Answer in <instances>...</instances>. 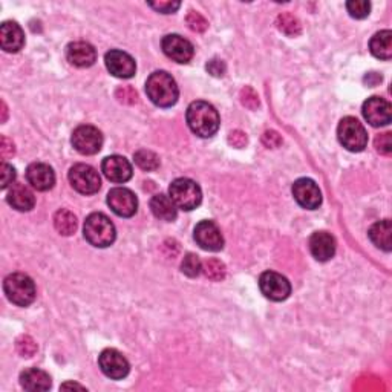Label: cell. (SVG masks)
Wrapping results in <instances>:
<instances>
[{
    "label": "cell",
    "mask_w": 392,
    "mask_h": 392,
    "mask_svg": "<svg viewBox=\"0 0 392 392\" xmlns=\"http://www.w3.org/2000/svg\"><path fill=\"white\" fill-rule=\"evenodd\" d=\"M207 70L213 77H222L224 74H226L227 68H226V63H224L222 60L213 59L207 63Z\"/></svg>",
    "instance_id": "60d3db41"
},
{
    "label": "cell",
    "mask_w": 392,
    "mask_h": 392,
    "mask_svg": "<svg viewBox=\"0 0 392 392\" xmlns=\"http://www.w3.org/2000/svg\"><path fill=\"white\" fill-rule=\"evenodd\" d=\"M115 97L118 99V101L125 103V105H133V103H137L138 95L132 86H120L117 92H115Z\"/></svg>",
    "instance_id": "e575fe53"
},
{
    "label": "cell",
    "mask_w": 392,
    "mask_h": 392,
    "mask_svg": "<svg viewBox=\"0 0 392 392\" xmlns=\"http://www.w3.org/2000/svg\"><path fill=\"white\" fill-rule=\"evenodd\" d=\"M135 163L140 167V169L143 170H157L159 167V158L155 155V153L151 152V151H146V149H141L133 155Z\"/></svg>",
    "instance_id": "f1b7e54d"
},
{
    "label": "cell",
    "mask_w": 392,
    "mask_h": 392,
    "mask_svg": "<svg viewBox=\"0 0 392 392\" xmlns=\"http://www.w3.org/2000/svg\"><path fill=\"white\" fill-rule=\"evenodd\" d=\"M62 389H81V391H85V387H81V384H77V383H65V384H62Z\"/></svg>",
    "instance_id": "ee69618b"
},
{
    "label": "cell",
    "mask_w": 392,
    "mask_h": 392,
    "mask_svg": "<svg viewBox=\"0 0 392 392\" xmlns=\"http://www.w3.org/2000/svg\"><path fill=\"white\" fill-rule=\"evenodd\" d=\"M169 196L178 209L194 210L202 201L201 187L189 178H178L170 184Z\"/></svg>",
    "instance_id": "5b68a950"
},
{
    "label": "cell",
    "mask_w": 392,
    "mask_h": 392,
    "mask_svg": "<svg viewBox=\"0 0 392 392\" xmlns=\"http://www.w3.org/2000/svg\"><path fill=\"white\" fill-rule=\"evenodd\" d=\"M146 92L153 105L159 107H170L179 97L177 81L164 70H157L146 81Z\"/></svg>",
    "instance_id": "7a4b0ae2"
},
{
    "label": "cell",
    "mask_w": 392,
    "mask_h": 392,
    "mask_svg": "<svg viewBox=\"0 0 392 392\" xmlns=\"http://www.w3.org/2000/svg\"><path fill=\"white\" fill-rule=\"evenodd\" d=\"M241 101L242 105L248 109H256L259 106L258 94H256L254 89H252L250 86H246L241 91Z\"/></svg>",
    "instance_id": "d590c367"
},
{
    "label": "cell",
    "mask_w": 392,
    "mask_h": 392,
    "mask_svg": "<svg viewBox=\"0 0 392 392\" xmlns=\"http://www.w3.org/2000/svg\"><path fill=\"white\" fill-rule=\"evenodd\" d=\"M14 144H12V141H10L6 137H2V141H0V153H2V158L3 159H8L12 155H14Z\"/></svg>",
    "instance_id": "7bdbcfd3"
},
{
    "label": "cell",
    "mask_w": 392,
    "mask_h": 392,
    "mask_svg": "<svg viewBox=\"0 0 392 392\" xmlns=\"http://www.w3.org/2000/svg\"><path fill=\"white\" fill-rule=\"evenodd\" d=\"M177 209L178 207L175 205V202L172 201L170 196H166L163 194H159V195H155L151 199L152 213L161 221H167V222L175 221L177 215H178Z\"/></svg>",
    "instance_id": "603a6c76"
},
{
    "label": "cell",
    "mask_w": 392,
    "mask_h": 392,
    "mask_svg": "<svg viewBox=\"0 0 392 392\" xmlns=\"http://www.w3.org/2000/svg\"><path fill=\"white\" fill-rule=\"evenodd\" d=\"M6 298L18 306H28L36 299V284L28 274L12 273L3 282Z\"/></svg>",
    "instance_id": "277c9868"
},
{
    "label": "cell",
    "mask_w": 392,
    "mask_h": 392,
    "mask_svg": "<svg viewBox=\"0 0 392 392\" xmlns=\"http://www.w3.org/2000/svg\"><path fill=\"white\" fill-rule=\"evenodd\" d=\"M185 21H187L189 28L192 31H196V33H204V31L207 29V27H209L207 21H205V18L199 14V12H195V11H190Z\"/></svg>",
    "instance_id": "d6a6232c"
},
{
    "label": "cell",
    "mask_w": 392,
    "mask_h": 392,
    "mask_svg": "<svg viewBox=\"0 0 392 392\" xmlns=\"http://www.w3.org/2000/svg\"><path fill=\"white\" fill-rule=\"evenodd\" d=\"M107 204L115 215L131 218L137 213L138 199L133 192L125 187H115L107 194Z\"/></svg>",
    "instance_id": "8fae6325"
},
{
    "label": "cell",
    "mask_w": 392,
    "mask_h": 392,
    "mask_svg": "<svg viewBox=\"0 0 392 392\" xmlns=\"http://www.w3.org/2000/svg\"><path fill=\"white\" fill-rule=\"evenodd\" d=\"M181 270L185 276H189V278H196V276H199L202 272V262L196 254L189 253L181 263Z\"/></svg>",
    "instance_id": "4dcf8cb0"
},
{
    "label": "cell",
    "mask_w": 392,
    "mask_h": 392,
    "mask_svg": "<svg viewBox=\"0 0 392 392\" xmlns=\"http://www.w3.org/2000/svg\"><path fill=\"white\" fill-rule=\"evenodd\" d=\"M21 384L27 391H48L51 388V377L42 369L29 368L21 374Z\"/></svg>",
    "instance_id": "cb8c5ba5"
},
{
    "label": "cell",
    "mask_w": 392,
    "mask_h": 392,
    "mask_svg": "<svg viewBox=\"0 0 392 392\" xmlns=\"http://www.w3.org/2000/svg\"><path fill=\"white\" fill-rule=\"evenodd\" d=\"M151 8H153L158 12H163V14H170V12H175L181 3L179 2H151L149 3Z\"/></svg>",
    "instance_id": "74e56055"
},
{
    "label": "cell",
    "mask_w": 392,
    "mask_h": 392,
    "mask_svg": "<svg viewBox=\"0 0 392 392\" xmlns=\"http://www.w3.org/2000/svg\"><path fill=\"white\" fill-rule=\"evenodd\" d=\"M293 196L300 207L314 210L322 204L319 185L310 178H300L293 184Z\"/></svg>",
    "instance_id": "7c38bea8"
},
{
    "label": "cell",
    "mask_w": 392,
    "mask_h": 392,
    "mask_svg": "<svg viewBox=\"0 0 392 392\" xmlns=\"http://www.w3.org/2000/svg\"><path fill=\"white\" fill-rule=\"evenodd\" d=\"M105 63L109 73L118 79H132L137 70V65L132 57L123 51L112 49L105 57Z\"/></svg>",
    "instance_id": "9a60e30c"
},
{
    "label": "cell",
    "mask_w": 392,
    "mask_h": 392,
    "mask_svg": "<svg viewBox=\"0 0 392 392\" xmlns=\"http://www.w3.org/2000/svg\"><path fill=\"white\" fill-rule=\"evenodd\" d=\"M337 137L345 149L350 152H362L368 144V133L362 123L354 117H345L340 121Z\"/></svg>",
    "instance_id": "8992f818"
},
{
    "label": "cell",
    "mask_w": 392,
    "mask_h": 392,
    "mask_svg": "<svg viewBox=\"0 0 392 392\" xmlns=\"http://www.w3.org/2000/svg\"><path fill=\"white\" fill-rule=\"evenodd\" d=\"M17 350L23 357H31L37 351V345L29 336H22L17 340Z\"/></svg>",
    "instance_id": "836d02e7"
},
{
    "label": "cell",
    "mask_w": 392,
    "mask_h": 392,
    "mask_svg": "<svg viewBox=\"0 0 392 392\" xmlns=\"http://www.w3.org/2000/svg\"><path fill=\"white\" fill-rule=\"evenodd\" d=\"M259 287L262 294L265 296L267 299L274 302L285 300L291 293V285L288 279L274 272L262 273L259 278Z\"/></svg>",
    "instance_id": "9c48e42d"
},
{
    "label": "cell",
    "mask_w": 392,
    "mask_h": 392,
    "mask_svg": "<svg viewBox=\"0 0 392 392\" xmlns=\"http://www.w3.org/2000/svg\"><path fill=\"white\" fill-rule=\"evenodd\" d=\"M101 170L112 183H126L132 178V166L125 157L112 155L103 159Z\"/></svg>",
    "instance_id": "e0dca14e"
},
{
    "label": "cell",
    "mask_w": 392,
    "mask_h": 392,
    "mask_svg": "<svg viewBox=\"0 0 392 392\" xmlns=\"http://www.w3.org/2000/svg\"><path fill=\"white\" fill-rule=\"evenodd\" d=\"M369 239L372 241L376 247L384 250V252H391L392 248V227L389 220H383L376 222L374 226L369 228Z\"/></svg>",
    "instance_id": "d4e9b609"
},
{
    "label": "cell",
    "mask_w": 392,
    "mask_h": 392,
    "mask_svg": "<svg viewBox=\"0 0 392 392\" xmlns=\"http://www.w3.org/2000/svg\"><path fill=\"white\" fill-rule=\"evenodd\" d=\"M99 365L103 374L107 376L112 380H121L129 374L131 365L127 358L117 350H105L99 357Z\"/></svg>",
    "instance_id": "30bf717a"
},
{
    "label": "cell",
    "mask_w": 392,
    "mask_h": 392,
    "mask_svg": "<svg viewBox=\"0 0 392 392\" xmlns=\"http://www.w3.org/2000/svg\"><path fill=\"white\" fill-rule=\"evenodd\" d=\"M2 107H3V117H2V121L6 120V106H5V103H2Z\"/></svg>",
    "instance_id": "f6af8a7d"
},
{
    "label": "cell",
    "mask_w": 392,
    "mask_h": 392,
    "mask_svg": "<svg viewBox=\"0 0 392 392\" xmlns=\"http://www.w3.org/2000/svg\"><path fill=\"white\" fill-rule=\"evenodd\" d=\"M69 183L73 187L83 195L97 194L101 187L99 172L88 164H75L69 170Z\"/></svg>",
    "instance_id": "52a82bcc"
},
{
    "label": "cell",
    "mask_w": 392,
    "mask_h": 392,
    "mask_svg": "<svg viewBox=\"0 0 392 392\" xmlns=\"http://www.w3.org/2000/svg\"><path fill=\"white\" fill-rule=\"evenodd\" d=\"M190 131L201 138H210L220 129V114L207 101H194L187 109Z\"/></svg>",
    "instance_id": "6da1fadb"
},
{
    "label": "cell",
    "mask_w": 392,
    "mask_h": 392,
    "mask_svg": "<svg viewBox=\"0 0 392 392\" xmlns=\"http://www.w3.org/2000/svg\"><path fill=\"white\" fill-rule=\"evenodd\" d=\"M73 146L81 155H95L101 151L103 135L94 126H79L73 133Z\"/></svg>",
    "instance_id": "ba28073f"
},
{
    "label": "cell",
    "mask_w": 392,
    "mask_h": 392,
    "mask_svg": "<svg viewBox=\"0 0 392 392\" xmlns=\"http://www.w3.org/2000/svg\"><path fill=\"white\" fill-rule=\"evenodd\" d=\"M28 183L38 192H47L54 187L55 173L48 164L44 163H33L27 169Z\"/></svg>",
    "instance_id": "ac0fdd59"
},
{
    "label": "cell",
    "mask_w": 392,
    "mask_h": 392,
    "mask_svg": "<svg viewBox=\"0 0 392 392\" xmlns=\"http://www.w3.org/2000/svg\"><path fill=\"white\" fill-rule=\"evenodd\" d=\"M55 230L63 236H70L77 230V218L73 211L62 209L54 215Z\"/></svg>",
    "instance_id": "4316f807"
},
{
    "label": "cell",
    "mask_w": 392,
    "mask_h": 392,
    "mask_svg": "<svg viewBox=\"0 0 392 392\" xmlns=\"http://www.w3.org/2000/svg\"><path fill=\"white\" fill-rule=\"evenodd\" d=\"M369 49H371L372 55L377 57V59L389 60L392 57V33L391 31L384 29L372 37L369 42Z\"/></svg>",
    "instance_id": "484cf974"
},
{
    "label": "cell",
    "mask_w": 392,
    "mask_h": 392,
    "mask_svg": "<svg viewBox=\"0 0 392 392\" xmlns=\"http://www.w3.org/2000/svg\"><path fill=\"white\" fill-rule=\"evenodd\" d=\"M66 57L70 65L77 68H89L97 60V51L91 43L74 42L68 44Z\"/></svg>",
    "instance_id": "d6986e66"
},
{
    "label": "cell",
    "mask_w": 392,
    "mask_h": 392,
    "mask_svg": "<svg viewBox=\"0 0 392 392\" xmlns=\"http://www.w3.org/2000/svg\"><path fill=\"white\" fill-rule=\"evenodd\" d=\"M0 44L6 53H18L25 44V34L16 22H5L0 27Z\"/></svg>",
    "instance_id": "44dd1931"
},
{
    "label": "cell",
    "mask_w": 392,
    "mask_h": 392,
    "mask_svg": "<svg viewBox=\"0 0 392 392\" xmlns=\"http://www.w3.org/2000/svg\"><path fill=\"white\" fill-rule=\"evenodd\" d=\"M247 141H248L247 135L244 133L242 131H233L228 135V143L233 147H237V149H242V147H246Z\"/></svg>",
    "instance_id": "b9f144b4"
},
{
    "label": "cell",
    "mask_w": 392,
    "mask_h": 392,
    "mask_svg": "<svg viewBox=\"0 0 392 392\" xmlns=\"http://www.w3.org/2000/svg\"><path fill=\"white\" fill-rule=\"evenodd\" d=\"M164 54L177 63H189L194 59V44L178 34H169L163 38Z\"/></svg>",
    "instance_id": "5bb4252c"
},
{
    "label": "cell",
    "mask_w": 392,
    "mask_h": 392,
    "mask_svg": "<svg viewBox=\"0 0 392 392\" xmlns=\"http://www.w3.org/2000/svg\"><path fill=\"white\" fill-rule=\"evenodd\" d=\"M376 149H377V152H380L382 155H391V152H392V138H391L389 132L377 135Z\"/></svg>",
    "instance_id": "8d00e7d4"
},
{
    "label": "cell",
    "mask_w": 392,
    "mask_h": 392,
    "mask_svg": "<svg viewBox=\"0 0 392 392\" xmlns=\"http://www.w3.org/2000/svg\"><path fill=\"white\" fill-rule=\"evenodd\" d=\"M6 201H8L12 209L18 211H29L33 210L36 205L34 194L25 184L12 185L8 195H6Z\"/></svg>",
    "instance_id": "7402d4cb"
},
{
    "label": "cell",
    "mask_w": 392,
    "mask_h": 392,
    "mask_svg": "<svg viewBox=\"0 0 392 392\" xmlns=\"http://www.w3.org/2000/svg\"><path fill=\"white\" fill-rule=\"evenodd\" d=\"M276 25H278V28L282 31V33L290 36V37L299 36L300 31H302L298 18H296L293 14H288V12L280 14L278 17V21H276Z\"/></svg>",
    "instance_id": "83f0119b"
},
{
    "label": "cell",
    "mask_w": 392,
    "mask_h": 392,
    "mask_svg": "<svg viewBox=\"0 0 392 392\" xmlns=\"http://www.w3.org/2000/svg\"><path fill=\"white\" fill-rule=\"evenodd\" d=\"M346 10H348L351 17L365 18L369 16L371 3L366 2V0H351V2L346 3Z\"/></svg>",
    "instance_id": "1f68e13d"
},
{
    "label": "cell",
    "mask_w": 392,
    "mask_h": 392,
    "mask_svg": "<svg viewBox=\"0 0 392 392\" xmlns=\"http://www.w3.org/2000/svg\"><path fill=\"white\" fill-rule=\"evenodd\" d=\"M86 241L94 247L106 248L112 246L117 236L115 226L106 215L92 213L86 218L85 227H83Z\"/></svg>",
    "instance_id": "3957f363"
},
{
    "label": "cell",
    "mask_w": 392,
    "mask_h": 392,
    "mask_svg": "<svg viewBox=\"0 0 392 392\" xmlns=\"http://www.w3.org/2000/svg\"><path fill=\"white\" fill-rule=\"evenodd\" d=\"M195 241L207 252H220L224 247V237L213 221H201L195 227Z\"/></svg>",
    "instance_id": "4fadbf2b"
},
{
    "label": "cell",
    "mask_w": 392,
    "mask_h": 392,
    "mask_svg": "<svg viewBox=\"0 0 392 392\" xmlns=\"http://www.w3.org/2000/svg\"><path fill=\"white\" fill-rule=\"evenodd\" d=\"M16 179V169L10 164H2V189H8V185L12 184Z\"/></svg>",
    "instance_id": "f35d334b"
},
{
    "label": "cell",
    "mask_w": 392,
    "mask_h": 392,
    "mask_svg": "<svg viewBox=\"0 0 392 392\" xmlns=\"http://www.w3.org/2000/svg\"><path fill=\"white\" fill-rule=\"evenodd\" d=\"M202 270L209 279L220 282L226 278V265L220 259H207L202 262Z\"/></svg>",
    "instance_id": "f546056e"
},
{
    "label": "cell",
    "mask_w": 392,
    "mask_h": 392,
    "mask_svg": "<svg viewBox=\"0 0 392 392\" xmlns=\"http://www.w3.org/2000/svg\"><path fill=\"white\" fill-rule=\"evenodd\" d=\"M310 250L314 259L326 262L336 254V239L326 231H316L310 237Z\"/></svg>",
    "instance_id": "ffe728a7"
},
{
    "label": "cell",
    "mask_w": 392,
    "mask_h": 392,
    "mask_svg": "<svg viewBox=\"0 0 392 392\" xmlns=\"http://www.w3.org/2000/svg\"><path fill=\"white\" fill-rule=\"evenodd\" d=\"M363 117L371 126L380 127L391 123V105L382 97H371L363 103Z\"/></svg>",
    "instance_id": "2e32d148"
},
{
    "label": "cell",
    "mask_w": 392,
    "mask_h": 392,
    "mask_svg": "<svg viewBox=\"0 0 392 392\" xmlns=\"http://www.w3.org/2000/svg\"><path fill=\"white\" fill-rule=\"evenodd\" d=\"M262 143L265 144L267 147H272V149H276V147H279L282 144V138L278 132L274 131H267L265 133L262 135Z\"/></svg>",
    "instance_id": "ab89813d"
}]
</instances>
